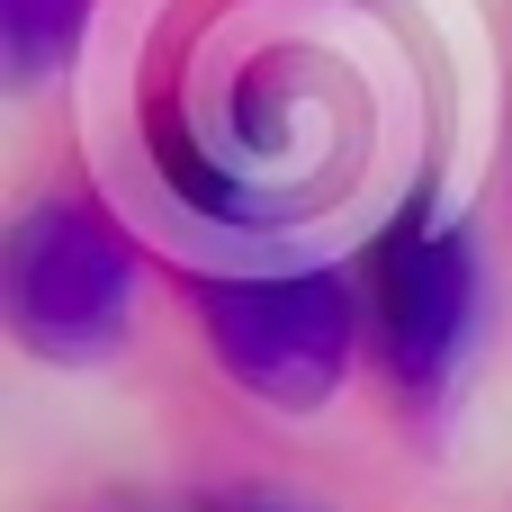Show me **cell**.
Here are the masks:
<instances>
[{"instance_id":"cell-1","label":"cell","mask_w":512,"mask_h":512,"mask_svg":"<svg viewBox=\"0 0 512 512\" xmlns=\"http://www.w3.org/2000/svg\"><path fill=\"white\" fill-rule=\"evenodd\" d=\"M189 306H198V333H207L216 369L243 396L279 405V414H306V405H324L351 378L360 306H351L342 270H324V261L207 270V279H189Z\"/></svg>"},{"instance_id":"cell-3","label":"cell","mask_w":512,"mask_h":512,"mask_svg":"<svg viewBox=\"0 0 512 512\" xmlns=\"http://www.w3.org/2000/svg\"><path fill=\"white\" fill-rule=\"evenodd\" d=\"M477 315V261L468 234L450 216H432V198H414L396 225H378L369 243V324H378V360L387 378L423 405L450 387L459 342Z\"/></svg>"},{"instance_id":"cell-4","label":"cell","mask_w":512,"mask_h":512,"mask_svg":"<svg viewBox=\"0 0 512 512\" xmlns=\"http://www.w3.org/2000/svg\"><path fill=\"white\" fill-rule=\"evenodd\" d=\"M81 36V0H0V54L18 81H45Z\"/></svg>"},{"instance_id":"cell-5","label":"cell","mask_w":512,"mask_h":512,"mask_svg":"<svg viewBox=\"0 0 512 512\" xmlns=\"http://www.w3.org/2000/svg\"><path fill=\"white\" fill-rule=\"evenodd\" d=\"M198 512H297V504H270V495H207Z\"/></svg>"},{"instance_id":"cell-2","label":"cell","mask_w":512,"mask_h":512,"mask_svg":"<svg viewBox=\"0 0 512 512\" xmlns=\"http://www.w3.org/2000/svg\"><path fill=\"white\" fill-rule=\"evenodd\" d=\"M0 306H9L18 351H36L54 369L99 360L126 333V306H135V243H126V225L90 189H54L9 234Z\"/></svg>"}]
</instances>
